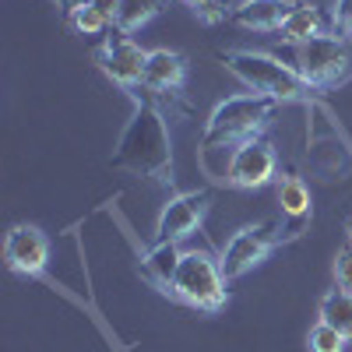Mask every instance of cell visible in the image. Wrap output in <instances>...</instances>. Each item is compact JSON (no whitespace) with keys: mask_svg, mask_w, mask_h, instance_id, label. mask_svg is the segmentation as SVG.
<instances>
[{"mask_svg":"<svg viewBox=\"0 0 352 352\" xmlns=\"http://www.w3.org/2000/svg\"><path fill=\"white\" fill-rule=\"evenodd\" d=\"M320 320H328L331 328H338L345 335V342L352 345V292L349 289H328L324 296H320V307H317Z\"/></svg>","mask_w":352,"mask_h":352,"instance_id":"obj_15","label":"cell"},{"mask_svg":"<svg viewBox=\"0 0 352 352\" xmlns=\"http://www.w3.org/2000/svg\"><path fill=\"white\" fill-rule=\"evenodd\" d=\"M92 4H96L102 14H109V18H113V14H116V8H120V0H92Z\"/></svg>","mask_w":352,"mask_h":352,"instance_id":"obj_23","label":"cell"},{"mask_svg":"<svg viewBox=\"0 0 352 352\" xmlns=\"http://www.w3.org/2000/svg\"><path fill=\"white\" fill-rule=\"evenodd\" d=\"M282 102L268 99V96H229L226 102H219L204 124L201 134V148L215 152V148H240L243 141L261 138V131L272 124V116Z\"/></svg>","mask_w":352,"mask_h":352,"instance_id":"obj_2","label":"cell"},{"mask_svg":"<svg viewBox=\"0 0 352 352\" xmlns=\"http://www.w3.org/2000/svg\"><path fill=\"white\" fill-rule=\"evenodd\" d=\"M278 208L292 222L310 219V187L300 180V176H282L278 180Z\"/></svg>","mask_w":352,"mask_h":352,"instance_id":"obj_17","label":"cell"},{"mask_svg":"<svg viewBox=\"0 0 352 352\" xmlns=\"http://www.w3.org/2000/svg\"><path fill=\"white\" fill-rule=\"evenodd\" d=\"M208 204L212 194L208 190H190V194H173L155 222V240H169V243H180L187 236H194L197 226L208 215Z\"/></svg>","mask_w":352,"mask_h":352,"instance_id":"obj_9","label":"cell"},{"mask_svg":"<svg viewBox=\"0 0 352 352\" xmlns=\"http://www.w3.org/2000/svg\"><path fill=\"white\" fill-rule=\"evenodd\" d=\"M331 21H335V28H338V32L352 36V0H335Z\"/></svg>","mask_w":352,"mask_h":352,"instance_id":"obj_21","label":"cell"},{"mask_svg":"<svg viewBox=\"0 0 352 352\" xmlns=\"http://www.w3.org/2000/svg\"><path fill=\"white\" fill-rule=\"evenodd\" d=\"M222 67L236 81H243L254 96H268L275 102H303V99H310V85L300 78V71L275 60L272 53L229 50V53H222Z\"/></svg>","mask_w":352,"mask_h":352,"instance_id":"obj_3","label":"cell"},{"mask_svg":"<svg viewBox=\"0 0 352 352\" xmlns=\"http://www.w3.org/2000/svg\"><path fill=\"white\" fill-rule=\"evenodd\" d=\"M307 345H310V352H345L349 342L338 328L328 324V320H317V324L310 328V335H307Z\"/></svg>","mask_w":352,"mask_h":352,"instance_id":"obj_18","label":"cell"},{"mask_svg":"<svg viewBox=\"0 0 352 352\" xmlns=\"http://www.w3.org/2000/svg\"><path fill=\"white\" fill-rule=\"evenodd\" d=\"M296 71L310 88H335L352 78V50L338 36H317L296 46Z\"/></svg>","mask_w":352,"mask_h":352,"instance_id":"obj_5","label":"cell"},{"mask_svg":"<svg viewBox=\"0 0 352 352\" xmlns=\"http://www.w3.org/2000/svg\"><path fill=\"white\" fill-rule=\"evenodd\" d=\"M275 169H278L275 148L264 138H254V141H243L240 148H232L226 184L236 187V190H257V187L275 180Z\"/></svg>","mask_w":352,"mask_h":352,"instance_id":"obj_7","label":"cell"},{"mask_svg":"<svg viewBox=\"0 0 352 352\" xmlns=\"http://www.w3.org/2000/svg\"><path fill=\"white\" fill-rule=\"evenodd\" d=\"M292 8H296V0H243V4H232L229 21L247 32H278Z\"/></svg>","mask_w":352,"mask_h":352,"instance_id":"obj_12","label":"cell"},{"mask_svg":"<svg viewBox=\"0 0 352 352\" xmlns=\"http://www.w3.org/2000/svg\"><path fill=\"white\" fill-rule=\"evenodd\" d=\"M109 169L131 173L138 180H152V184H173V141H169L166 116L152 99L134 96V113L109 155Z\"/></svg>","mask_w":352,"mask_h":352,"instance_id":"obj_1","label":"cell"},{"mask_svg":"<svg viewBox=\"0 0 352 352\" xmlns=\"http://www.w3.org/2000/svg\"><path fill=\"white\" fill-rule=\"evenodd\" d=\"M317 36H324V18H320V11L314 4H303V0H296V8H292V14L285 18V25L278 28V39L282 43H292V46H303Z\"/></svg>","mask_w":352,"mask_h":352,"instance_id":"obj_14","label":"cell"},{"mask_svg":"<svg viewBox=\"0 0 352 352\" xmlns=\"http://www.w3.org/2000/svg\"><path fill=\"white\" fill-rule=\"evenodd\" d=\"M345 236H349V247H352V219H349V226H345Z\"/></svg>","mask_w":352,"mask_h":352,"instance_id":"obj_24","label":"cell"},{"mask_svg":"<svg viewBox=\"0 0 352 352\" xmlns=\"http://www.w3.org/2000/svg\"><path fill=\"white\" fill-rule=\"evenodd\" d=\"M169 300L204 314H219L229 303V282L222 275L219 257H212L208 250H184Z\"/></svg>","mask_w":352,"mask_h":352,"instance_id":"obj_4","label":"cell"},{"mask_svg":"<svg viewBox=\"0 0 352 352\" xmlns=\"http://www.w3.org/2000/svg\"><path fill=\"white\" fill-rule=\"evenodd\" d=\"M282 240H285V236L278 232L275 222H257V226L236 229V232H232V240L226 243L222 257H219L226 282H236V278H243L247 272H254L257 264L268 257Z\"/></svg>","mask_w":352,"mask_h":352,"instance_id":"obj_6","label":"cell"},{"mask_svg":"<svg viewBox=\"0 0 352 352\" xmlns=\"http://www.w3.org/2000/svg\"><path fill=\"white\" fill-rule=\"evenodd\" d=\"M331 275H335V285H338V289H349V292H352V247H342V250L335 254Z\"/></svg>","mask_w":352,"mask_h":352,"instance_id":"obj_20","label":"cell"},{"mask_svg":"<svg viewBox=\"0 0 352 352\" xmlns=\"http://www.w3.org/2000/svg\"><path fill=\"white\" fill-rule=\"evenodd\" d=\"M184 85H187V56L176 50H148L144 88L155 96H176Z\"/></svg>","mask_w":352,"mask_h":352,"instance_id":"obj_11","label":"cell"},{"mask_svg":"<svg viewBox=\"0 0 352 352\" xmlns=\"http://www.w3.org/2000/svg\"><path fill=\"white\" fill-rule=\"evenodd\" d=\"M71 25H74V32H81V36H102L106 28L113 25V18L102 14L96 4H88V8H81V11L71 14Z\"/></svg>","mask_w":352,"mask_h":352,"instance_id":"obj_19","label":"cell"},{"mask_svg":"<svg viewBox=\"0 0 352 352\" xmlns=\"http://www.w3.org/2000/svg\"><path fill=\"white\" fill-rule=\"evenodd\" d=\"M162 8H166V0H120V8H116V14H113V28L124 32V36L141 32Z\"/></svg>","mask_w":352,"mask_h":352,"instance_id":"obj_16","label":"cell"},{"mask_svg":"<svg viewBox=\"0 0 352 352\" xmlns=\"http://www.w3.org/2000/svg\"><path fill=\"white\" fill-rule=\"evenodd\" d=\"M144 60H148V50H141L131 36L116 32L102 43V50L96 53V64L99 71L113 81L120 85L124 92H134L138 85H144Z\"/></svg>","mask_w":352,"mask_h":352,"instance_id":"obj_8","label":"cell"},{"mask_svg":"<svg viewBox=\"0 0 352 352\" xmlns=\"http://www.w3.org/2000/svg\"><path fill=\"white\" fill-rule=\"evenodd\" d=\"M4 261L18 275H43L50 264V236L39 226L18 222L4 236Z\"/></svg>","mask_w":352,"mask_h":352,"instance_id":"obj_10","label":"cell"},{"mask_svg":"<svg viewBox=\"0 0 352 352\" xmlns=\"http://www.w3.org/2000/svg\"><path fill=\"white\" fill-rule=\"evenodd\" d=\"M180 243H169V240H155V247L141 257V272L159 292H173V278H176V268H180Z\"/></svg>","mask_w":352,"mask_h":352,"instance_id":"obj_13","label":"cell"},{"mask_svg":"<svg viewBox=\"0 0 352 352\" xmlns=\"http://www.w3.org/2000/svg\"><path fill=\"white\" fill-rule=\"evenodd\" d=\"M53 4L60 8V11H67V14H74V11L88 8V4H92V0H53Z\"/></svg>","mask_w":352,"mask_h":352,"instance_id":"obj_22","label":"cell"}]
</instances>
